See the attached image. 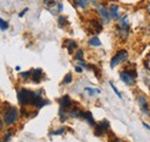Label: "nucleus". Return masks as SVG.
<instances>
[{"label": "nucleus", "mask_w": 150, "mask_h": 142, "mask_svg": "<svg viewBox=\"0 0 150 142\" xmlns=\"http://www.w3.org/2000/svg\"><path fill=\"white\" fill-rule=\"evenodd\" d=\"M64 46L65 48H67V50H68V53H73V51L77 49V43L73 40V39H67L66 42H65V44H64Z\"/></svg>", "instance_id": "9b49d317"}, {"label": "nucleus", "mask_w": 150, "mask_h": 142, "mask_svg": "<svg viewBox=\"0 0 150 142\" xmlns=\"http://www.w3.org/2000/svg\"><path fill=\"white\" fill-rule=\"evenodd\" d=\"M43 2H44V5H46V6H53L54 4H57L56 1H53V0H43Z\"/></svg>", "instance_id": "393cba45"}, {"label": "nucleus", "mask_w": 150, "mask_h": 142, "mask_svg": "<svg viewBox=\"0 0 150 142\" xmlns=\"http://www.w3.org/2000/svg\"><path fill=\"white\" fill-rule=\"evenodd\" d=\"M89 45L90 46H93V48H99L100 45H102V43H100V40H99V38L97 37V36H94V37H91L90 39H89Z\"/></svg>", "instance_id": "4468645a"}, {"label": "nucleus", "mask_w": 150, "mask_h": 142, "mask_svg": "<svg viewBox=\"0 0 150 142\" xmlns=\"http://www.w3.org/2000/svg\"><path fill=\"white\" fill-rule=\"evenodd\" d=\"M0 28H1V30H2V31L8 29V23H7V22H5V20H4V18H0Z\"/></svg>", "instance_id": "aec40b11"}, {"label": "nucleus", "mask_w": 150, "mask_h": 142, "mask_svg": "<svg viewBox=\"0 0 150 142\" xmlns=\"http://www.w3.org/2000/svg\"><path fill=\"white\" fill-rule=\"evenodd\" d=\"M137 101H139V105L141 107V111H142L144 114L150 116V110H149V105H148V102H147V98H146L144 96H140V97L137 98Z\"/></svg>", "instance_id": "0eeeda50"}, {"label": "nucleus", "mask_w": 150, "mask_h": 142, "mask_svg": "<svg viewBox=\"0 0 150 142\" xmlns=\"http://www.w3.org/2000/svg\"><path fill=\"white\" fill-rule=\"evenodd\" d=\"M31 73H33V71H29V72H24V73H21V77H22V79H24V80H27V79H29V77H30V76L33 75Z\"/></svg>", "instance_id": "4be33fe9"}, {"label": "nucleus", "mask_w": 150, "mask_h": 142, "mask_svg": "<svg viewBox=\"0 0 150 142\" xmlns=\"http://www.w3.org/2000/svg\"><path fill=\"white\" fill-rule=\"evenodd\" d=\"M127 57H128V52H127L126 50H119V51L112 57V59H111V62H110L111 68H114L117 65H119V64H121L122 61H125V60L127 59Z\"/></svg>", "instance_id": "20e7f679"}, {"label": "nucleus", "mask_w": 150, "mask_h": 142, "mask_svg": "<svg viewBox=\"0 0 150 142\" xmlns=\"http://www.w3.org/2000/svg\"><path fill=\"white\" fill-rule=\"evenodd\" d=\"M89 27L94 29L95 33H100L102 31V24L97 20H91L89 21Z\"/></svg>", "instance_id": "ddd939ff"}, {"label": "nucleus", "mask_w": 150, "mask_h": 142, "mask_svg": "<svg viewBox=\"0 0 150 142\" xmlns=\"http://www.w3.org/2000/svg\"><path fill=\"white\" fill-rule=\"evenodd\" d=\"M144 65H146V67H147V68H148V70L150 71V54L148 55V58H147V60H146Z\"/></svg>", "instance_id": "bb28decb"}, {"label": "nucleus", "mask_w": 150, "mask_h": 142, "mask_svg": "<svg viewBox=\"0 0 150 142\" xmlns=\"http://www.w3.org/2000/svg\"><path fill=\"white\" fill-rule=\"evenodd\" d=\"M142 125H143V126H144V127H146V128H147L148 131H150V126L148 124H147V123H142Z\"/></svg>", "instance_id": "7c9ffc66"}, {"label": "nucleus", "mask_w": 150, "mask_h": 142, "mask_svg": "<svg viewBox=\"0 0 150 142\" xmlns=\"http://www.w3.org/2000/svg\"><path fill=\"white\" fill-rule=\"evenodd\" d=\"M67 24H68V21H67V18H65V16H59L58 18V26L60 28H65Z\"/></svg>", "instance_id": "f3484780"}, {"label": "nucleus", "mask_w": 150, "mask_h": 142, "mask_svg": "<svg viewBox=\"0 0 150 142\" xmlns=\"http://www.w3.org/2000/svg\"><path fill=\"white\" fill-rule=\"evenodd\" d=\"M88 2H89V0H75L76 6L80 7V8H86L87 5H88Z\"/></svg>", "instance_id": "a211bd4d"}, {"label": "nucleus", "mask_w": 150, "mask_h": 142, "mask_svg": "<svg viewBox=\"0 0 150 142\" xmlns=\"http://www.w3.org/2000/svg\"><path fill=\"white\" fill-rule=\"evenodd\" d=\"M136 71L134 68H126L124 71L120 72V79L124 83L128 84V86H133L135 84V80H136Z\"/></svg>", "instance_id": "f03ea898"}, {"label": "nucleus", "mask_w": 150, "mask_h": 142, "mask_svg": "<svg viewBox=\"0 0 150 142\" xmlns=\"http://www.w3.org/2000/svg\"><path fill=\"white\" fill-rule=\"evenodd\" d=\"M65 132V128H59V131H57V132H52L51 134H53V135H60V134H62Z\"/></svg>", "instance_id": "a878e982"}, {"label": "nucleus", "mask_w": 150, "mask_h": 142, "mask_svg": "<svg viewBox=\"0 0 150 142\" xmlns=\"http://www.w3.org/2000/svg\"><path fill=\"white\" fill-rule=\"evenodd\" d=\"M111 142H121V141H120L118 138H114V140H113V141H111Z\"/></svg>", "instance_id": "473e14b6"}, {"label": "nucleus", "mask_w": 150, "mask_h": 142, "mask_svg": "<svg viewBox=\"0 0 150 142\" xmlns=\"http://www.w3.org/2000/svg\"><path fill=\"white\" fill-rule=\"evenodd\" d=\"M11 136H12V132H11V131H7V133L4 135V140H2V142H8L9 141V139H11Z\"/></svg>", "instance_id": "5701e85b"}, {"label": "nucleus", "mask_w": 150, "mask_h": 142, "mask_svg": "<svg viewBox=\"0 0 150 142\" xmlns=\"http://www.w3.org/2000/svg\"><path fill=\"white\" fill-rule=\"evenodd\" d=\"M110 14H111V18L113 20H115V21H119L120 18H121V13H120V8H119V6H117V5H111L110 6Z\"/></svg>", "instance_id": "1a4fd4ad"}, {"label": "nucleus", "mask_w": 150, "mask_h": 142, "mask_svg": "<svg viewBox=\"0 0 150 142\" xmlns=\"http://www.w3.org/2000/svg\"><path fill=\"white\" fill-rule=\"evenodd\" d=\"M31 77H33V82L34 83H39L42 81V79H43V71L40 68H37V70L33 71Z\"/></svg>", "instance_id": "f8f14e48"}, {"label": "nucleus", "mask_w": 150, "mask_h": 142, "mask_svg": "<svg viewBox=\"0 0 150 142\" xmlns=\"http://www.w3.org/2000/svg\"><path fill=\"white\" fill-rule=\"evenodd\" d=\"M97 12L99 14V16L102 18V20L105 22V23H109L111 21V14H110V11H108V8L102 5V4H97Z\"/></svg>", "instance_id": "423d86ee"}, {"label": "nucleus", "mask_w": 150, "mask_h": 142, "mask_svg": "<svg viewBox=\"0 0 150 142\" xmlns=\"http://www.w3.org/2000/svg\"><path fill=\"white\" fill-rule=\"evenodd\" d=\"M80 113H81V110L79 107H73V109H71L68 116L72 118H80Z\"/></svg>", "instance_id": "2eb2a0df"}, {"label": "nucleus", "mask_w": 150, "mask_h": 142, "mask_svg": "<svg viewBox=\"0 0 150 142\" xmlns=\"http://www.w3.org/2000/svg\"><path fill=\"white\" fill-rule=\"evenodd\" d=\"M109 127H110V124L106 119L99 121L98 124L96 125V128H95V135L96 136H102L104 135L106 132H109Z\"/></svg>", "instance_id": "39448f33"}, {"label": "nucleus", "mask_w": 150, "mask_h": 142, "mask_svg": "<svg viewBox=\"0 0 150 142\" xmlns=\"http://www.w3.org/2000/svg\"><path fill=\"white\" fill-rule=\"evenodd\" d=\"M110 86H111V88L113 89V91H114V94H115V95H117V96H118L119 98H122V96H121V94L119 92V90H118V89H117V88H115V87H114V84H113V83H110Z\"/></svg>", "instance_id": "b1692460"}, {"label": "nucleus", "mask_w": 150, "mask_h": 142, "mask_svg": "<svg viewBox=\"0 0 150 142\" xmlns=\"http://www.w3.org/2000/svg\"><path fill=\"white\" fill-rule=\"evenodd\" d=\"M18 119H19V110L14 107L8 109L5 113V116H4V121L8 126H12L13 124H15Z\"/></svg>", "instance_id": "7ed1b4c3"}, {"label": "nucleus", "mask_w": 150, "mask_h": 142, "mask_svg": "<svg viewBox=\"0 0 150 142\" xmlns=\"http://www.w3.org/2000/svg\"><path fill=\"white\" fill-rule=\"evenodd\" d=\"M146 9H147V12H148V13H149V14H150V2H149V4H148V5H147V7H146Z\"/></svg>", "instance_id": "2f4dec72"}, {"label": "nucleus", "mask_w": 150, "mask_h": 142, "mask_svg": "<svg viewBox=\"0 0 150 142\" xmlns=\"http://www.w3.org/2000/svg\"><path fill=\"white\" fill-rule=\"evenodd\" d=\"M80 118L86 119L87 123L90 125L91 127H95V126H96V123H95L94 118H93V114H91V112H89V111H81V113H80Z\"/></svg>", "instance_id": "6e6552de"}, {"label": "nucleus", "mask_w": 150, "mask_h": 142, "mask_svg": "<svg viewBox=\"0 0 150 142\" xmlns=\"http://www.w3.org/2000/svg\"><path fill=\"white\" fill-rule=\"evenodd\" d=\"M72 80H73L72 74H71V73H67V74L65 75L64 80H62V84H69V83L72 82Z\"/></svg>", "instance_id": "6ab92c4d"}, {"label": "nucleus", "mask_w": 150, "mask_h": 142, "mask_svg": "<svg viewBox=\"0 0 150 142\" xmlns=\"http://www.w3.org/2000/svg\"><path fill=\"white\" fill-rule=\"evenodd\" d=\"M27 12H28V8H24V9H23V11H22V12L19 14V16H20V18H22V16H23V15H24Z\"/></svg>", "instance_id": "c85d7f7f"}, {"label": "nucleus", "mask_w": 150, "mask_h": 142, "mask_svg": "<svg viewBox=\"0 0 150 142\" xmlns=\"http://www.w3.org/2000/svg\"><path fill=\"white\" fill-rule=\"evenodd\" d=\"M61 11H62V4L58 2V12H61Z\"/></svg>", "instance_id": "c756f323"}, {"label": "nucleus", "mask_w": 150, "mask_h": 142, "mask_svg": "<svg viewBox=\"0 0 150 142\" xmlns=\"http://www.w3.org/2000/svg\"><path fill=\"white\" fill-rule=\"evenodd\" d=\"M43 90L39 91H31L28 89H21L18 92V98L21 105H30V107H37L40 109L42 107L49 104V101L42 98Z\"/></svg>", "instance_id": "f257e3e1"}, {"label": "nucleus", "mask_w": 150, "mask_h": 142, "mask_svg": "<svg viewBox=\"0 0 150 142\" xmlns=\"http://www.w3.org/2000/svg\"><path fill=\"white\" fill-rule=\"evenodd\" d=\"M72 104H73V102H72V99H71V97L68 95H65V96H62L60 98V107L61 109L67 110L68 107H71Z\"/></svg>", "instance_id": "9d476101"}, {"label": "nucleus", "mask_w": 150, "mask_h": 142, "mask_svg": "<svg viewBox=\"0 0 150 142\" xmlns=\"http://www.w3.org/2000/svg\"><path fill=\"white\" fill-rule=\"evenodd\" d=\"M84 91L89 96H94V95H99L100 94V89H97V88H86Z\"/></svg>", "instance_id": "dca6fc26"}, {"label": "nucleus", "mask_w": 150, "mask_h": 142, "mask_svg": "<svg viewBox=\"0 0 150 142\" xmlns=\"http://www.w3.org/2000/svg\"><path fill=\"white\" fill-rule=\"evenodd\" d=\"M82 66H75V72H77V73H82Z\"/></svg>", "instance_id": "cd10ccee"}, {"label": "nucleus", "mask_w": 150, "mask_h": 142, "mask_svg": "<svg viewBox=\"0 0 150 142\" xmlns=\"http://www.w3.org/2000/svg\"><path fill=\"white\" fill-rule=\"evenodd\" d=\"M75 59L76 60H83V50H79L77 52H76V55H75Z\"/></svg>", "instance_id": "412c9836"}]
</instances>
